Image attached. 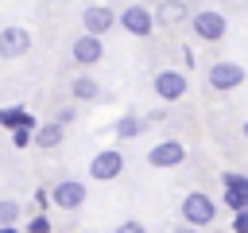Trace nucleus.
<instances>
[{
	"mask_svg": "<svg viewBox=\"0 0 248 233\" xmlns=\"http://www.w3.org/2000/svg\"><path fill=\"white\" fill-rule=\"evenodd\" d=\"M182 221L186 225H209V221H217V202L209 194H202V190H190L182 198Z\"/></svg>",
	"mask_w": 248,
	"mask_h": 233,
	"instance_id": "obj_1",
	"label": "nucleus"
},
{
	"mask_svg": "<svg viewBox=\"0 0 248 233\" xmlns=\"http://www.w3.org/2000/svg\"><path fill=\"white\" fill-rule=\"evenodd\" d=\"M124 171V151L120 148H101L93 159H89V179H97V183H108V179H116Z\"/></svg>",
	"mask_w": 248,
	"mask_h": 233,
	"instance_id": "obj_2",
	"label": "nucleus"
},
{
	"mask_svg": "<svg viewBox=\"0 0 248 233\" xmlns=\"http://www.w3.org/2000/svg\"><path fill=\"white\" fill-rule=\"evenodd\" d=\"M190 27H194V35H198V39L217 43V39H225L229 19H225L221 12H194V16H190Z\"/></svg>",
	"mask_w": 248,
	"mask_h": 233,
	"instance_id": "obj_3",
	"label": "nucleus"
},
{
	"mask_svg": "<svg viewBox=\"0 0 248 233\" xmlns=\"http://www.w3.org/2000/svg\"><path fill=\"white\" fill-rule=\"evenodd\" d=\"M85 183L81 179H58L54 186H50V202L58 206V210H78L81 202H85Z\"/></svg>",
	"mask_w": 248,
	"mask_h": 233,
	"instance_id": "obj_4",
	"label": "nucleus"
},
{
	"mask_svg": "<svg viewBox=\"0 0 248 233\" xmlns=\"http://www.w3.org/2000/svg\"><path fill=\"white\" fill-rule=\"evenodd\" d=\"M120 23H124V31H128V35L143 39V35H151V31H155V12H151V8H143V4H128V8L120 12Z\"/></svg>",
	"mask_w": 248,
	"mask_h": 233,
	"instance_id": "obj_5",
	"label": "nucleus"
},
{
	"mask_svg": "<svg viewBox=\"0 0 248 233\" xmlns=\"http://www.w3.org/2000/svg\"><path fill=\"white\" fill-rule=\"evenodd\" d=\"M27 50H31V31L27 27L12 23V27L0 31V58H23Z\"/></svg>",
	"mask_w": 248,
	"mask_h": 233,
	"instance_id": "obj_6",
	"label": "nucleus"
},
{
	"mask_svg": "<svg viewBox=\"0 0 248 233\" xmlns=\"http://www.w3.org/2000/svg\"><path fill=\"white\" fill-rule=\"evenodd\" d=\"M205 78H209V85H213V89H221V93H225V89L244 85V66H240V62H213Z\"/></svg>",
	"mask_w": 248,
	"mask_h": 233,
	"instance_id": "obj_7",
	"label": "nucleus"
},
{
	"mask_svg": "<svg viewBox=\"0 0 248 233\" xmlns=\"http://www.w3.org/2000/svg\"><path fill=\"white\" fill-rule=\"evenodd\" d=\"M151 85H155V93H159L163 101H178V97H186V89H190V82H186L182 70H159Z\"/></svg>",
	"mask_w": 248,
	"mask_h": 233,
	"instance_id": "obj_8",
	"label": "nucleus"
},
{
	"mask_svg": "<svg viewBox=\"0 0 248 233\" xmlns=\"http://www.w3.org/2000/svg\"><path fill=\"white\" fill-rule=\"evenodd\" d=\"M186 159V144L182 140H159L155 148H147V163L151 167H178Z\"/></svg>",
	"mask_w": 248,
	"mask_h": 233,
	"instance_id": "obj_9",
	"label": "nucleus"
},
{
	"mask_svg": "<svg viewBox=\"0 0 248 233\" xmlns=\"http://www.w3.org/2000/svg\"><path fill=\"white\" fill-rule=\"evenodd\" d=\"M70 54H74V62L78 66H97L101 62V54H105V47H101V35H78L74 39V47H70Z\"/></svg>",
	"mask_w": 248,
	"mask_h": 233,
	"instance_id": "obj_10",
	"label": "nucleus"
},
{
	"mask_svg": "<svg viewBox=\"0 0 248 233\" xmlns=\"http://www.w3.org/2000/svg\"><path fill=\"white\" fill-rule=\"evenodd\" d=\"M221 183H225V202L232 210H248V175L229 171V175H221Z\"/></svg>",
	"mask_w": 248,
	"mask_h": 233,
	"instance_id": "obj_11",
	"label": "nucleus"
},
{
	"mask_svg": "<svg viewBox=\"0 0 248 233\" xmlns=\"http://www.w3.org/2000/svg\"><path fill=\"white\" fill-rule=\"evenodd\" d=\"M81 23H85V31H89V35H105V31L116 23V12H112V8H105V4H93V8H85V12H81Z\"/></svg>",
	"mask_w": 248,
	"mask_h": 233,
	"instance_id": "obj_12",
	"label": "nucleus"
},
{
	"mask_svg": "<svg viewBox=\"0 0 248 233\" xmlns=\"http://www.w3.org/2000/svg\"><path fill=\"white\" fill-rule=\"evenodd\" d=\"M190 12H186V4L182 0H159L155 4V23H163V27H174V23H182Z\"/></svg>",
	"mask_w": 248,
	"mask_h": 233,
	"instance_id": "obj_13",
	"label": "nucleus"
},
{
	"mask_svg": "<svg viewBox=\"0 0 248 233\" xmlns=\"http://www.w3.org/2000/svg\"><path fill=\"white\" fill-rule=\"evenodd\" d=\"M0 128H12L16 132V128H39V124H35V116L23 105H4L0 109Z\"/></svg>",
	"mask_w": 248,
	"mask_h": 233,
	"instance_id": "obj_14",
	"label": "nucleus"
},
{
	"mask_svg": "<svg viewBox=\"0 0 248 233\" xmlns=\"http://www.w3.org/2000/svg\"><path fill=\"white\" fill-rule=\"evenodd\" d=\"M70 93H74L78 101H97V97H101V85H97L93 74H78V78L70 82Z\"/></svg>",
	"mask_w": 248,
	"mask_h": 233,
	"instance_id": "obj_15",
	"label": "nucleus"
},
{
	"mask_svg": "<svg viewBox=\"0 0 248 233\" xmlns=\"http://www.w3.org/2000/svg\"><path fill=\"white\" fill-rule=\"evenodd\" d=\"M62 132H66V124H58V120L39 124V128H35V148H58V144H62Z\"/></svg>",
	"mask_w": 248,
	"mask_h": 233,
	"instance_id": "obj_16",
	"label": "nucleus"
},
{
	"mask_svg": "<svg viewBox=\"0 0 248 233\" xmlns=\"http://www.w3.org/2000/svg\"><path fill=\"white\" fill-rule=\"evenodd\" d=\"M140 128H143V120H140V116H120V120L112 124V132H116L120 140H132V136H140Z\"/></svg>",
	"mask_w": 248,
	"mask_h": 233,
	"instance_id": "obj_17",
	"label": "nucleus"
},
{
	"mask_svg": "<svg viewBox=\"0 0 248 233\" xmlns=\"http://www.w3.org/2000/svg\"><path fill=\"white\" fill-rule=\"evenodd\" d=\"M19 217V202H12V198H0V225H12Z\"/></svg>",
	"mask_w": 248,
	"mask_h": 233,
	"instance_id": "obj_18",
	"label": "nucleus"
},
{
	"mask_svg": "<svg viewBox=\"0 0 248 233\" xmlns=\"http://www.w3.org/2000/svg\"><path fill=\"white\" fill-rule=\"evenodd\" d=\"M31 140H35V128H16V132H12V144H16V148H27Z\"/></svg>",
	"mask_w": 248,
	"mask_h": 233,
	"instance_id": "obj_19",
	"label": "nucleus"
},
{
	"mask_svg": "<svg viewBox=\"0 0 248 233\" xmlns=\"http://www.w3.org/2000/svg\"><path fill=\"white\" fill-rule=\"evenodd\" d=\"M27 233H50V221H46V214H35V217H31V225H27Z\"/></svg>",
	"mask_w": 248,
	"mask_h": 233,
	"instance_id": "obj_20",
	"label": "nucleus"
},
{
	"mask_svg": "<svg viewBox=\"0 0 248 233\" xmlns=\"http://www.w3.org/2000/svg\"><path fill=\"white\" fill-rule=\"evenodd\" d=\"M54 120H58V124H74V120H78V113H74V105H66V109H58V113H54Z\"/></svg>",
	"mask_w": 248,
	"mask_h": 233,
	"instance_id": "obj_21",
	"label": "nucleus"
},
{
	"mask_svg": "<svg viewBox=\"0 0 248 233\" xmlns=\"http://www.w3.org/2000/svg\"><path fill=\"white\" fill-rule=\"evenodd\" d=\"M232 233H248V210H236V217H232Z\"/></svg>",
	"mask_w": 248,
	"mask_h": 233,
	"instance_id": "obj_22",
	"label": "nucleus"
},
{
	"mask_svg": "<svg viewBox=\"0 0 248 233\" xmlns=\"http://www.w3.org/2000/svg\"><path fill=\"white\" fill-rule=\"evenodd\" d=\"M116 233H147V229H143L140 221H120V225H116Z\"/></svg>",
	"mask_w": 248,
	"mask_h": 233,
	"instance_id": "obj_23",
	"label": "nucleus"
},
{
	"mask_svg": "<svg viewBox=\"0 0 248 233\" xmlns=\"http://www.w3.org/2000/svg\"><path fill=\"white\" fill-rule=\"evenodd\" d=\"M174 233H198V225H186V221H182V225H178Z\"/></svg>",
	"mask_w": 248,
	"mask_h": 233,
	"instance_id": "obj_24",
	"label": "nucleus"
},
{
	"mask_svg": "<svg viewBox=\"0 0 248 233\" xmlns=\"http://www.w3.org/2000/svg\"><path fill=\"white\" fill-rule=\"evenodd\" d=\"M0 233H16V229H12V225H0Z\"/></svg>",
	"mask_w": 248,
	"mask_h": 233,
	"instance_id": "obj_25",
	"label": "nucleus"
},
{
	"mask_svg": "<svg viewBox=\"0 0 248 233\" xmlns=\"http://www.w3.org/2000/svg\"><path fill=\"white\" fill-rule=\"evenodd\" d=\"M240 132H244V140H248V120H244V128H240Z\"/></svg>",
	"mask_w": 248,
	"mask_h": 233,
	"instance_id": "obj_26",
	"label": "nucleus"
}]
</instances>
